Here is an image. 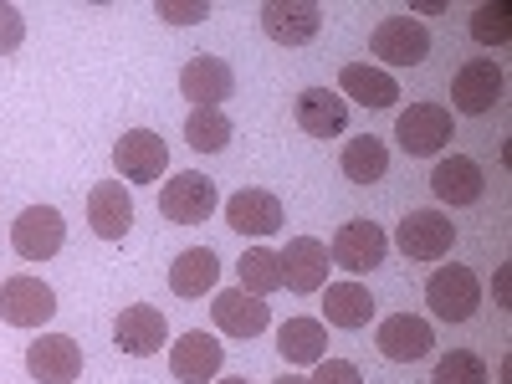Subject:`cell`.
<instances>
[{
    "mask_svg": "<svg viewBox=\"0 0 512 384\" xmlns=\"http://www.w3.org/2000/svg\"><path fill=\"white\" fill-rule=\"evenodd\" d=\"M431 384H487V359L472 354V349H451V354L436 364Z\"/></svg>",
    "mask_w": 512,
    "mask_h": 384,
    "instance_id": "f546056e",
    "label": "cell"
},
{
    "mask_svg": "<svg viewBox=\"0 0 512 384\" xmlns=\"http://www.w3.org/2000/svg\"><path fill=\"white\" fill-rule=\"evenodd\" d=\"M210 384H246V379H210Z\"/></svg>",
    "mask_w": 512,
    "mask_h": 384,
    "instance_id": "d590c367",
    "label": "cell"
},
{
    "mask_svg": "<svg viewBox=\"0 0 512 384\" xmlns=\"http://www.w3.org/2000/svg\"><path fill=\"white\" fill-rule=\"evenodd\" d=\"M277 354L287 364H318V359H328V328L318 318H287L277 328Z\"/></svg>",
    "mask_w": 512,
    "mask_h": 384,
    "instance_id": "484cf974",
    "label": "cell"
},
{
    "mask_svg": "<svg viewBox=\"0 0 512 384\" xmlns=\"http://www.w3.org/2000/svg\"><path fill=\"white\" fill-rule=\"evenodd\" d=\"M210 318H216V328H221L226 338H262V333L272 328V308L262 303V297L241 292V287L210 297Z\"/></svg>",
    "mask_w": 512,
    "mask_h": 384,
    "instance_id": "4fadbf2b",
    "label": "cell"
},
{
    "mask_svg": "<svg viewBox=\"0 0 512 384\" xmlns=\"http://www.w3.org/2000/svg\"><path fill=\"white\" fill-rule=\"evenodd\" d=\"M62 241H67V221L52 205H26L11 226V246H16L21 262H52L62 251Z\"/></svg>",
    "mask_w": 512,
    "mask_h": 384,
    "instance_id": "8992f818",
    "label": "cell"
},
{
    "mask_svg": "<svg viewBox=\"0 0 512 384\" xmlns=\"http://www.w3.org/2000/svg\"><path fill=\"white\" fill-rule=\"evenodd\" d=\"M431 190H436L441 205H477L482 190H487L482 164H477V159H466V154H446V159H436V169H431Z\"/></svg>",
    "mask_w": 512,
    "mask_h": 384,
    "instance_id": "44dd1931",
    "label": "cell"
},
{
    "mask_svg": "<svg viewBox=\"0 0 512 384\" xmlns=\"http://www.w3.org/2000/svg\"><path fill=\"white\" fill-rule=\"evenodd\" d=\"M338 98H354V103H364V108H395V98H400V82L384 72V67H369V62H349L344 72H338Z\"/></svg>",
    "mask_w": 512,
    "mask_h": 384,
    "instance_id": "603a6c76",
    "label": "cell"
},
{
    "mask_svg": "<svg viewBox=\"0 0 512 384\" xmlns=\"http://www.w3.org/2000/svg\"><path fill=\"white\" fill-rule=\"evenodd\" d=\"M297 123H303V134H313V139H338L349 128V103L328 88H303L297 93Z\"/></svg>",
    "mask_w": 512,
    "mask_h": 384,
    "instance_id": "7402d4cb",
    "label": "cell"
},
{
    "mask_svg": "<svg viewBox=\"0 0 512 384\" xmlns=\"http://www.w3.org/2000/svg\"><path fill=\"white\" fill-rule=\"evenodd\" d=\"M384 251H390V236H384L374 221H344L328 246V262L333 267H344L349 277H364L384 262Z\"/></svg>",
    "mask_w": 512,
    "mask_h": 384,
    "instance_id": "9c48e42d",
    "label": "cell"
},
{
    "mask_svg": "<svg viewBox=\"0 0 512 384\" xmlns=\"http://www.w3.org/2000/svg\"><path fill=\"white\" fill-rule=\"evenodd\" d=\"M216 277H221V256L210 246H190L169 262V292L175 297H205L216 287Z\"/></svg>",
    "mask_w": 512,
    "mask_h": 384,
    "instance_id": "cb8c5ba5",
    "label": "cell"
},
{
    "mask_svg": "<svg viewBox=\"0 0 512 384\" xmlns=\"http://www.w3.org/2000/svg\"><path fill=\"white\" fill-rule=\"evenodd\" d=\"M113 169L128 185H154L169 169V144L154 134V128H128V134L113 144Z\"/></svg>",
    "mask_w": 512,
    "mask_h": 384,
    "instance_id": "52a82bcc",
    "label": "cell"
},
{
    "mask_svg": "<svg viewBox=\"0 0 512 384\" xmlns=\"http://www.w3.org/2000/svg\"><path fill=\"white\" fill-rule=\"evenodd\" d=\"M277 262H282V287L292 292H323L328 287V246L318 236H297L287 241V251H277Z\"/></svg>",
    "mask_w": 512,
    "mask_h": 384,
    "instance_id": "ac0fdd59",
    "label": "cell"
},
{
    "mask_svg": "<svg viewBox=\"0 0 512 384\" xmlns=\"http://www.w3.org/2000/svg\"><path fill=\"white\" fill-rule=\"evenodd\" d=\"M57 318V292L41 277H6L0 282V323L11 328H41Z\"/></svg>",
    "mask_w": 512,
    "mask_h": 384,
    "instance_id": "5b68a950",
    "label": "cell"
},
{
    "mask_svg": "<svg viewBox=\"0 0 512 384\" xmlns=\"http://www.w3.org/2000/svg\"><path fill=\"white\" fill-rule=\"evenodd\" d=\"M472 36L482 41V47H502V41L512 36V6H507V0L477 6V16H472Z\"/></svg>",
    "mask_w": 512,
    "mask_h": 384,
    "instance_id": "4dcf8cb0",
    "label": "cell"
},
{
    "mask_svg": "<svg viewBox=\"0 0 512 384\" xmlns=\"http://www.w3.org/2000/svg\"><path fill=\"white\" fill-rule=\"evenodd\" d=\"M277 384H308V379H303V374H282Z\"/></svg>",
    "mask_w": 512,
    "mask_h": 384,
    "instance_id": "e575fe53",
    "label": "cell"
},
{
    "mask_svg": "<svg viewBox=\"0 0 512 384\" xmlns=\"http://www.w3.org/2000/svg\"><path fill=\"white\" fill-rule=\"evenodd\" d=\"M113 344L123 354H134V359H149L169 344V323L154 303H134V308H123L118 323H113Z\"/></svg>",
    "mask_w": 512,
    "mask_h": 384,
    "instance_id": "e0dca14e",
    "label": "cell"
},
{
    "mask_svg": "<svg viewBox=\"0 0 512 384\" xmlns=\"http://www.w3.org/2000/svg\"><path fill=\"white\" fill-rule=\"evenodd\" d=\"M395 139H400V149L405 154H415V159H436L456 134H451V108H441V103H410L400 118H395Z\"/></svg>",
    "mask_w": 512,
    "mask_h": 384,
    "instance_id": "3957f363",
    "label": "cell"
},
{
    "mask_svg": "<svg viewBox=\"0 0 512 384\" xmlns=\"http://www.w3.org/2000/svg\"><path fill=\"white\" fill-rule=\"evenodd\" d=\"M216 205H221V195H216V180H205L200 169H185V175L164 180V195H159V216H164V221H175V226H200V221H210V216H216Z\"/></svg>",
    "mask_w": 512,
    "mask_h": 384,
    "instance_id": "7a4b0ae2",
    "label": "cell"
},
{
    "mask_svg": "<svg viewBox=\"0 0 512 384\" xmlns=\"http://www.w3.org/2000/svg\"><path fill=\"white\" fill-rule=\"evenodd\" d=\"M425 303H431V313L441 323H466V318H477V308H482V282H477L472 267H461V262L436 267L431 282H425Z\"/></svg>",
    "mask_w": 512,
    "mask_h": 384,
    "instance_id": "6da1fadb",
    "label": "cell"
},
{
    "mask_svg": "<svg viewBox=\"0 0 512 384\" xmlns=\"http://www.w3.org/2000/svg\"><path fill=\"white\" fill-rule=\"evenodd\" d=\"M221 364H226V344H216L205 328L185 333L180 344H169V374L180 384H210L221 374Z\"/></svg>",
    "mask_w": 512,
    "mask_h": 384,
    "instance_id": "2e32d148",
    "label": "cell"
},
{
    "mask_svg": "<svg viewBox=\"0 0 512 384\" xmlns=\"http://www.w3.org/2000/svg\"><path fill=\"white\" fill-rule=\"evenodd\" d=\"M231 134H236V123L226 118V108H190V118H185V139L195 154H221L231 144Z\"/></svg>",
    "mask_w": 512,
    "mask_h": 384,
    "instance_id": "83f0119b",
    "label": "cell"
},
{
    "mask_svg": "<svg viewBox=\"0 0 512 384\" xmlns=\"http://www.w3.org/2000/svg\"><path fill=\"white\" fill-rule=\"evenodd\" d=\"M26 369L36 384H77L82 374V349H77V338L67 333H41L26 344Z\"/></svg>",
    "mask_w": 512,
    "mask_h": 384,
    "instance_id": "8fae6325",
    "label": "cell"
},
{
    "mask_svg": "<svg viewBox=\"0 0 512 384\" xmlns=\"http://www.w3.org/2000/svg\"><path fill=\"white\" fill-rule=\"evenodd\" d=\"M154 16L169 21V26H195V21L210 16V0H159Z\"/></svg>",
    "mask_w": 512,
    "mask_h": 384,
    "instance_id": "1f68e13d",
    "label": "cell"
},
{
    "mask_svg": "<svg viewBox=\"0 0 512 384\" xmlns=\"http://www.w3.org/2000/svg\"><path fill=\"white\" fill-rule=\"evenodd\" d=\"M497 103H502V67H497V62L472 57V62L451 77V108H456V113L482 118V113H492Z\"/></svg>",
    "mask_w": 512,
    "mask_h": 384,
    "instance_id": "7c38bea8",
    "label": "cell"
},
{
    "mask_svg": "<svg viewBox=\"0 0 512 384\" xmlns=\"http://www.w3.org/2000/svg\"><path fill=\"white\" fill-rule=\"evenodd\" d=\"M323 313H328V323L333 328H369V318H374V297H369V287L364 282H328V292H323Z\"/></svg>",
    "mask_w": 512,
    "mask_h": 384,
    "instance_id": "d4e9b609",
    "label": "cell"
},
{
    "mask_svg": "<svg viewBox=\"0 0 512 384\" xmlns=\"http://www.w3.org/2000/svg\"><path fill=\"white\" fill-rule=\"evenodd\" d=\"M262 31L277 41V47H308V41L323 31V6L318 0H267Z\"/></svg>",
    "mask_w": 512,
    "mask_h": 384,
    "instance_id": "30bf717a",
    "label": "cell"
},
{
    "mask_svg": "<svg viewBox=\"0 0 512 384\" xmlns=\"http://www.w3.org/2000/svg\"><path fill=\"white\" fill-rule=\"evenodd\" d=\"M369 52L384 67H420L431 57V31H425L415 16H384L369 36Z\"/></svg>",
    "mask_w": 512,
    "mask_h": 384,
    "instance_id": "277c9868",
    "label": "cell"
},
{
    "mask_svg": "<svg viewBox=\"0 0 512 384\" xmlns=\"http://www.w3.org/2000/svg\"><path fill=\"white\" fill-rule=\"evenodd\" d=\"M236 277H241V292H251V297H272V292L282 287V262H277V251L251 246L241 262H236Z\"/></svg>",
    "mask_w": 512,
    "mask_h": 384,
    "instance_id": "f1b7e54d",
    "label": "cell"
},
{
    "mask_svg": "<svg viewBox=\"0 0 512 384\" xmlns=\"http://www.w3.org/2000/svg\"><path fill=\"white\" fill-rule=\"evenodd\" d=\"M308 384H364V374H359V364H349V359H318Z\"/></svg>",
    "mask_w": 512,
    "mask_h": 384,
    "instance_id": "d6a6232c",
    "label": "cell"
},
{
    "mask_svg": "<svg viewBox=\"0 0 512 384\" xmlns=\"http://www.w3.org/2000/svg\"><path fill=\"white\" fill-rule=\"evenodd\" d=\"M374 344H379V354L390 359V364H415V359L431 354L436 333H431V323L415 318V313H390V318L374 328Z\"/></svg>",
    "mask_w": 512,
    "mask_h": 384,
    "instance_id": "5bb4252c",
    "label": "cell"
},
{
    "mask_svg": "<svg viewBox=\"0 0 512 384\" xmlns=\"http://www.w3.org/2000/svg\"><path fill=\"white\" fill-rule=\"evenodd\" d=\"M226 226L241 236H277L282 231V200L272 190H236L226 200Z\"/></svg>",
    "mask_w": 512,
    "mask_h": 384,
    "instance_id": "ffe728a7",
    "label": "cell"
},
{
    "mask_svg": "<svg viewBox=\"0 0 512 384\" xmlns=\"http://www.w3.org/2000/svg\"><path fill=\"white\" fill-rule=\"evenodd\" d=\"M21 41H26V21H21V11L0 0V57H11Z\"/></svg>",
    "mask_w": 512,
    "mask_h": 384,
    "instance_id": "836d02e7",
    "label": "cell"
},
{
    "mask_svg": "<svg viewBox=\"0 0 512 384\" xmlns=\"http://www.w3.org/2000/svg\"><path fill=\"white\" fill-rule=\"evenodd\" d=\"M180 93L195 103V108H221L226 98H236V72L226 57H190L185 72H180Z\"/></svg>",
    "mask_w": 512,
    "mask_h": 384,
    "instance_id": "9a60e30c",
    "label": "cell"
},
{
    "mask_svg": "<svg viewBox=\"0 0 512 384\" xmlns=\"http://www.w3.org/2000/svg\"><path fill=\"white\" fill-rule=\"evenodd\" d=\"M456 241V226L446 210H410V216L395 226V246L410 256V262H441Z\"/></svg>",
    "mask_w": 512,
    "mask_h": 384,
    "instance_id": "ba28073f",
    "label": "cell"
},
{
    "mask_svg": "<svg viewBox=\"0 0 512 384\" xmlns=\"http://www.w3.org/2000/svg\"><path fill=\"white\" fill-rule=\"evenodd\" d=\"M344 180H354V185H379L384 175H390V149H384V139H374V134H359V139H349L344 144Z\"/></svg>",
    "mask_w": 512,
    "mask_h": 384,
    "instance_id": "4316f807",
    "label": "cell"
},
{
    "mask_svg": "<svg viewBox=\"0 0 512 384\" xmlns=\"http://www.w3.org/2000/svg\"><path fill=\"white\" fill-rule=\"evenodd\" d=\"M88 226H93L98 241H123L128 231H134V200H128L123 180L93 185V195H88Z\"/></svg>",
    "mask_w": 512,
    "mask_h": 384,
    "instance_id": "d6986e66",
    "label": "cell"
}]
</instances>
